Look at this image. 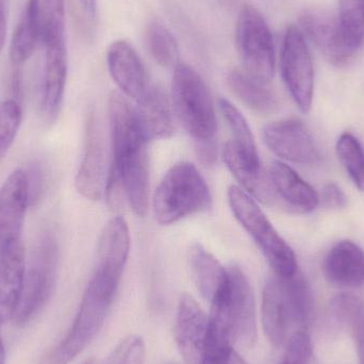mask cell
<instances>
[{
  "mask_svg": "<svg viewBox=\"0 0 364 364\" xmlns=\"http://www.w3.org/2000/svg\"><path fill=\"white\" fill-rule=\"evenodd\" d=\"M350 328L352 329L353 337L356 343L359 364H364V310L353 322Z\"/></svg>",
  "mask_w": 364,
  "mask_h": 364,
  "instance_id": "cell-38",
  "label": "cell"
},
{
  "mask_svg": "<svg viewBox=\"0 0 364 364\" xmlns=\"http://www.w3.org/2000/svg\"><path fill=\"white\" fill-rule=\"evenodd\" d=\"M364 310V303L356 295L341 293L331 301V314L336 321L350 327Z\"/></svg>",
  "mask_w": 364,
  "mask_h": 364,
  "instance_id": "cell-34",
  "label": "cell"
},
{
  "mask_svg": "<svg viewBox=\"0 0 364 364\" xmlns=\"http://www.w3.org/2000/svg\"><path fill=\"white\" fill-rule=\"evenodd\" d=\"M338 21L344 42L358 53L364 45V0H339Z\"/></svg>",
  "mask_w": 364,
  "mask_h": 364,
  "instance_id": "cell-28",
  "label": "cell"
},
{
  "mask_svg": "<svg viewBox=\"0 0 364 364\" xmlns=\"http://www.w3.org/2000/svg\"><path fill=\"white\" fill-rule=\"evenodd\" d=\"M208 333V316L190 295H182L177 309L175 339L184 360L203 364Z\"/></svg>",
  "mask_w": 364,
  "mask_h": 364,
  "instance_id": "cell-15",
  "label": "cell"
},
{
  "mask_svg": "<svg viewBox=\"0 0 364 364\" xmlns=\"http://www.w3.org/2000/svg\"><path fill=\"white\" fill-rule=\"evenodd\" d=\"M136 102L138 106L134 111L146 140L170 138L174 132V117L166 92L160 87H149Z\"/></svg>",
  "mask_w": 364,
  "mask_h": 364,
  "instance_id": "cell-21",
  "label": "cell"
},
{
  "mask_svg": "<svg viewBox=\"0 0 364 364\" xmlns=\"http://www.w3.org/2000/svg\"><path fill=\"white\" fill-rule=\"evenodd\" d=\"M42 109L48 122L57 119L65 94L68 78V53L65 40L49 43L46 46Z\"/></svg>",
  "mask_w": 364,
  "mask_h": 364,
  "instance_id": "cell-19",
  "label": "cell"
},
{
  "mask_svg": "<svg viewBox=\"0 0 364 364\" xmlns=\"http://www.w3.org/2000/svg\"><path fill=\"white\" fill-rule=\"evenodd\" d=\"M337 155L350 181L358 190L364 191V151L358 139L352 134H342L337 141Z\"/></svg>",
  "mask_w": 364,
  "mask_h": 364,
  "instance_id": "cell-29",
  "label": "cell"
},
{
  "mask_svg": "<svg viewBox=\"0 0 364 364\" xmlns=\"http://www.w3.org/2000/svg\"><path fill=\"white\" fill-rule=\"evenodd\" d=\"M212 205L209 186L194 164L179 162L164 175L156 188L153 209L156 220L171 225L207 211Z\"/></svg>",
  "mask_w": 364,
  "mask_h": 364,
  "instance_id": "cell-4",
  "label": "cell"
},
{
  "mask_svg": "<svg viewBox=\"0 0 364 364\" xmlns=\"http://www.w3.org/2000/svg\"><path fill=\"white\" fill-rule=\"evenodd\" d=\"M228 364H247L245 363V361L243 360V359L241 358V357L239 356V355L235 354V353H233L232 357H231L230 361H229Z\"/></svg>",
  "mask_w": 364,
  "mask_h": 364,
  "instance_id": "cell-43",
  "label": "cell"
},
{
  "mask_svg": "<svg viewBox=\"0 0 364 364\" xmlns=\"http://www.w3.org/2000/svg\"><path fill=\"white\" fill-rule=\"evenodd\" d=\"M25 248L21 239L6 242L0 250V326L12 320L25 282Z\"/></svg>",
  "mask_w": 364,
  "mask_h": 364,
  "instance_id": "cell-14",
  "label": "cell"
},
{
  "mask_svg": "<svg viewBox=\"0 0 364 364\" xmlns=\"http://www.w3.org/2000/svg\"><path fill=\"white\" fill-rule=\"evenodd\" d=\"M191 269L201 295L211 303L212 299L224 288L228 279V271L215 257L198 244L188 252Z\"/></svg>",
  "mask_w": 364,
  "mask_h": 364,
  "instance_id": "cell-26",
  "label": "cell"
},
{
  "mask_svg": "<svg viewBox=\"0 0 364 364\" xmlns=\"http://www.w3.org/2000/svg\"><path fill=\"white\" fill-rule=\"evenodd\" d=\"M223 159L231 174L241 184L240 188L263 203L273 200L269 174L263 173L260 159L246 154L232 140L225 145Z\"/></svg>",
  "mask_w": 364,
  "mask_h": 364,
  "instance_id": "cell-20",
  "label": "cell"
},
{
  "mask_svg": "<svg viewBox=\"0 0 364 364\" xmlns=\"http://www.w3.org/2000/svg\"><path fill=\"white\" fill-rule=\"evenodd\" d=\"M197 155L203 164H207V166L213 164L216 160V155H218L214 140L197 143Z\"/></svg>",
  "mask_w": 364,
  "mask_h": 364,
  "instance_id": "cell-39",
  "label": "cell"
},
{
  "mask_svg": "<svg viewBox=\"0 0 364 364\" xmlns=\"http://www.w3.org/2000/svg\"><path fill=\"white\" fill-rule=\"evenodd\" d=\"M121 279V275L96 267L72 327L40 364H68L85 350L102 329Z\"/></svg>",
  "mask_w": 364,
  "mask_h": 364,
  "instance_id": "cell-3",
  "label": "cell"
},
{
  "mask_svg": "<svg viewBox=\"0 0 364 364\" xmlns=\"http://www.w3.org/2000/svg\"><path fill=\"white\" fill-rule=\"evenodd\" d=\"M269 179L274 198L282 200L292 211L310 213L320 205V194L288 164L273 162Z\"/></svg>",
  "mask_w": 364,
  "mask_h": 364,
  "instance_id": "cell-18",
  "label": "cell"
},
{
  "mask_svg": "<svg viewBox=\"0 0 364 364\" xmlns=\"http://www.w3.org/2000/svg\"><path fill=\"white\" fill-rule=\"evenodd\" d=\"M280 68L291 97L301 112H309L314 102V62L305 36L296 26L288 27L284 34Z\"/></svg>",
  "mask_w": 364,
  "mask_h": 364,
  "instance_id": "cell-9",
  "label": "cell"
},
{
  "mask_svg": "<svg viewBox=\"0 0 364 364\" xmlns=\"http://www.w3.org/2000/svg\"><path fill=\"white\" fill-rule=\"evenodd\" d=\"M129 252V227L122 216H114L105 225L100 233L96 267L123 276Z\"/></svg>",
  "mask_w": 364,
  "mask_h": 364,
  "instance_id": "cell-23",
  "label": "cell"
},
{
  "mask_svg": "<svg viewBox=\"0 0 364 364\" xmlns=\"http://www.w3.org/2000/svg\"><path fill=\"white\" fill-rule=\"evenodd\" d=\"M218 107L232 132L233 142L252 158L260 159L252 130L239 109L224 98L218 100Z\"/></svg>",
  "mask_w": 364,
  "mask_h": 364,
  "instance_id": "cell-30",
  "label": "cell"
},
{
  "mask_svg": "<svg viewBox=\"0 0 364 364\" xmlns=\"http://www.w3.org/2000/svg\"><path fill=\"white\" fill-rule=\"evenodd\" d=\"M235 43L244 70L269 85L275 75V46L267 21L255 6L246 4L240 11Z\"/></svg>",
  "mask_w": 364,
  "mask_h": 364,
  "instance_id": "cell-8",
  "label": "cell"
},
{
  "mask_svg": "<svg viewBox=\"0 0 364 364\" xmlns=\"http://www.w3.org/2000/svg\"><path fill=\"white\" fill-rule=\"evenodd\" d=\"M29 207L27 175L18 168L0 188V245L21 239L26 209Z\"/></svg>",
  "mask_w": 364,
  "mask_h": 364,
  "instance_id": "cell-17",
  "label": "cell"
},
{
  "mask_svg": "<svg viewBox=\"0 0 364 364\" xmlns=\"http://www.w3.org/2000/svg\"><path fill=\"white\" fill-rule=\"evenodd\" d=\"M314 295L307 280L297 271L290 277L275 275L262 295V325L273 346H286L291 336L307 329L314 316Z\"/></svg>",
  "mask_w": 364,
  "mask_h": 364,
  "instance_id": "cell-2",
  "label": "cell"
},
{
  "mask_svg": "<svg viewBox=\"0 0 364 364\" xmlns=\"http://www.w3.org/2000/svg\"><path fill=\"white\" fill-rule=\"evenodd\" d=\"M75 186L81 196L94 201L102 198L106 186L104 144L93 111L87 114L85 123V149Z\"/></svg>",
  "mask_w": 364,
  "mask_h": 364,
  "instance_id": "cell-13",
  "label": "cell"
},
{
  "mask_svg": "<svg viewBox=\"0 0 364 364\" xmlns=\"http://www.w3.org/2000/svg\"><path fill=\"white\" fill-rule=\"evenodd\" d=\"M21 108L15 100L0 102V161L14 142L21 123Z\"/></svg>",
  "mask_w": 364,
  "mask_h": 364,
  "instance_id": "cell-32",
  "label": "cell"
},
{
  "mask_svg": "<svg viewBox=\"0 0 364 364\" xmlns=\"http://www.w3.org/2000/svg\"><path fill=\"white\" fill-rule=\"evenodd\" d=\"M145 344L140 337L130 336L114 348L104 364H144Z\"/></svg>",
  "mask_w": 364,
  "mask_h": 364,
  "instance_id": "cell-33",
  "label": "cell"
},
{
  "mask_svg": "<svg viewBox=\"0 0 364 364\" xmlns=\"http://www.w3.org/2000/svg\"><path fill=\"white\" fill-rule=\"evenodd\" d=\"M280 364H291V363H287V361L282 360V363Z\"/></svg>",
  "mask_w": 364,
  "mask_h": 364,
  "instance_id": "cell-45",
  "label": "cell"
},
{
  "mask_svg": "<svg viewBox=\"0 0 364 364\" xmlns=\"http://www.w3.org/2000/svg\"><path fill=\"white\" fill-rule=\"evenodd\" d=\"M284 360L291 364H308L312 355L311 339L307 329H299L287 342Z\"/></svg>",
  "mask_w": 364,
  "mask_h": 364,
  "instance_id": "cell-35",
  "label": "cell"
},
{
  "mask_svg": "<svg viewBox=\"0 0 364 364\" xmlns=\"http://www.w3.org/2000/svg\"><path fill=\"white\" fill-rule=\"evenodd\" d=\"M229 87L246 107L262 114L277 110L278 100L269 83L262 82L248 74L244 68H235L229 73Z\"/></svg>",
  "mask_w": 364,
  "mask_h": 364,
  "instance_id": "cell-24",
  "label": "cell"
},
{
  "mask_svg": "<svg viewBox=\"0 0 364 364\" xmlns=\"http://www.w3.org/2000/svg\"><path fill=\"white\" fill-rule=\"evenodd\" d=\"M0 250H1V245H0Z\"/></svg>",
  "mask_w": 364,
  "mask_h": 364,
  "instance_id": "cell-46",
  "label": "cell"
},
{
  "mask_svg": "<svg viewBox=\"0 0 364 364\" xmlns=\"http://www.w3.org/2000/svg\"><path fill=\"white\" fill-rule=\"evenodd\" d=\"M109 72L124 95L139 100L149 89L144 64L126 41H115L107 53Z\"/></svg>",
  "mask_w": 364,
  "mask_h": 364,
  "instance_id": "cell-16",
  "label": "cell"
},
{
  "mask_svg": "<svg viewBox=\"0 0 364 364\" xmlns=\"http://www.w3.org/2000/svg\"><path fill=\"white\" fill-rule=\"evenodd\" d=\"M146 42L149 53L156 62L164 68H176L181 51L173 32L159 19L147 26Z\"/></svg>",
  "mask_w": 364,
  "mask_h": 364,
  "instance_id": "cell-27",
  "label": "cell"
},
{
  "mask_svg": "<svg viewBox=\"0 0 364 364\" xmlns=\"http://www.w3.org/2000/svg\"><path fill=\"white\" fill-rule=\"evenodd\" d=\"M225 301L232 327L235 346L250 348L257 338L256 301L247 276L240 267H229Z\"/></svg>",
  "mask_w": 364,
  "mask_h": 364,
  "instance_id": "cell-11",
  "label": "cell"
},
{
  "mask_svg": "<svg viewBox=\"0 0 364 364\" xmlns=\"http://www.w3.org/2000/svg\"><path fill=\"white\" fill-rule=\"evenodd\" d=\"M6 16L4 11V4L0 0V53L6 45Z\"/></svg>",
  "mask_w": 364,
  "mask_h": 364,
  "instance_id": "cell-40",
  "label": "cell"
},
{
  "mask_svg": "<svg viewBox=\"0 0 364 364\" xmlns=\"http://www.w3.org/2000/svg\"><path fill=\"white\" fill-rule=\"evenodd\" d=\"M172 104L184 129L197 143L214 140L218 125L213 100L205 81L188 64L175 68Z\"/></svg>",
  "mask_w": 364,
  "mask_h": 364,
  "instance_id": "cell-6",
  "label": "cell"
},
{
  "mask_svg": "<svg viewBox=\"0 0 364 364\" xmlns=\"http://www.w3.org/2000/svg\"><path fill=\"white\" fill-rule=\"evenodd\" d=\"M83 364H97L95 363V360H87V363Z\"/></svg>",
  "mask_w": 364,
  "mask_h": 364,
  "instance_id": "cell-44",
  "label": "cell"
},
{
  "mask_svg": "<svg viewBox=\"0 0 364 364\" xmlns=\"http://www.w3.org/2000/svg\"><path fill=\"white\" fill-rule=\"evenodd\" d=\"M58 262L57 240L51 233H44L36 246L29 267L26 269L21 301L12 318L15 326L29 324L47 305L55 292Z\"/></svg>",
  "mask_w": 364,
  "mask_h": 364,
  "instance_id": "cell-7",
  "label": "cell"
},
{
  "mask_svg": "<svg viewBox=\"0 0 364 364\" xmlns=\"http://www.w3.org/2000/svg\"><path fill=\"white\" fill-rule=\"evenodd\" d=\"M40 44H42L40 36L25 13L15 28L11 42L10 59L14 68L26 63Z\"/></svg>",
  "mask_w": 364,
  "mask_h": 364,
  "instance_id": "cell-31",
  "label": "cell"
},
{
  "mask_svg": "<svg viewBox=\"0 0 364 364\" xmlns=\"http://www.w3.org/2000/svg\"><path fill=\"white\" fill-rule=\"evenodd\" d=\"M301 32L314 43L325 59L335 66L350 63L357 55L344 42L338 16L326 9L309 8L299 14Z\"/></svg>",
  "mask_w": 364,
  "mask_h": 364,
  "instance_id": "cell-12",
  "label": "cell"
},
{
  "mask_svg": "<svg viewBox=\"0 0 364 364\" xmlns=\"http://www.w3.org/2000/svg\"><path fill=\"white\" fill-rule=\"evenodd\" d=\"M6 363V350H4V340L1 336V326H0V364Z\"/></svg>",
  "mask_w": 364,
  "mask_h": 364,
  "instance_id": "cell-42",
  "label": "cell"
},
{
  "mask_svg": "<svg viewBox=\"0 0 364 364\" xmlns=\"http://www.w3.org/2000/svg\"><path fill=\"white\" fill-rule=\"evenodd\" d=\"M79 1H80L81 6L90 16H95L96 0H79Z\"/></svg>",
  "mask_w": 364,
  "mask_h": 364,
  "instance_id": "cell-41",
  "label": "cell"
},
{
  "mask_svg": "<svg viewBox=\"0 0 364 364\" xmlns=\"http://www.w3.org/2000/svg\"><path fill=\"white\" fill-rule=\"evenodd\" d=\"M108 111L112 140L110 170L123 181L134 213L143 218L149 208V141L141 130L136 111L121 92L111 93Z\"/></svg>",
  "mask_w": 364,
  "mask_h": 364,
  "instance_id": "cell-1",
  "label": "cell"
},
{
  "mask_svg": "<svg viewBox=\"0 0 364 364\" xmlns=\"http://www.w3.org/2000/svg\"><path fill=\"white\" fill-rule=\"evenodd\" d=\"M323 271L325 277L337 286H364V252L354 242H338L327 254Z\"/></svg>",
  "mask_w": 364,
  "mask_h": 364,
  "instance_id": "cell-22",
  "label": "cell"
},
{
  "mask_svg": "<svg viewBox=\"0 0 364 364\" xmlns=\"http://www.w3.org/2000/svg\"><path fill=\"white\" fill-rule=\"evenodd\" d=\"M228 203L233 215L256 242L275 275L290 277L299 271L296 257L254 198L237 186L228 190Z\"/></svg>",
  "mask_w": 364,
  "mask_h": 364,
  "instance_id": "cell-5",
  "label": "cell"
},
{
  "mask_svg": "<svg viewBox=\"0 0 364 364\" xmlns=\"http://www.w3.org/2000/svg\"><path fill=\"white\" fill-rule=\"evenodd\" d=\"M320 201L329 209H342L348 205V196L335 182H328L322 188Z\"/></svg>",
  "mask_w": 364,
  "mask_h": 364,
  "instance_id": "cell-36",
  "label": "cell"
},
{
  "mask_svg": "<svg viewBox=\"0 0 364 364\" xmlns=\"http://www.w3.org/2000/svg\"><path fill=\"white\" fill-rule=\"evenodd\" d=\"M26 175H27L29 205H36L40 200L43 192V171L40 164L33 162L28 168Z\"/></svg>",
  "mask_w": 364,
  "mask_h": 364,
  "instance_id": "cell-37",
  "label": "cell"
},
{
  "mask_svg": "<svg viewBox=\"0 0 364 364\" xmlns=\"http://www.w3.org/2000/svg\"><path fill=\"white\" fill-rule=\"evenodd\" d=\"M263 140L282 159L304 166L322 161V151L307 126L296 119H282L265 126Z\"/></svg>",
  "mask_w": 364,
  "mask_h": 364,
  "instance_id": "cell-10",
  "label": "cell"
},
{
  "mask_svg": "<svg viewBox=\"0 0 364 364\" xmlns=\"http://www.w3.org/2000/svg\"><path fill=\"white\" fill-rule=\"evenodd\" d=\"M25 13L45 46L49 43L65 40L64 0H29Z\"/></svg>",
  "mask_w": 364,
  "mask_h": 364,
  "instance_id": "cell-25",
  "label": "cell"
}]
</instances>
